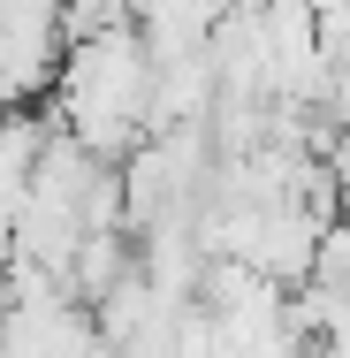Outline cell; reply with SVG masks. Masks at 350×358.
Returning <instances> with one entry per match:
<instances>
[{
	"instance_id": "6da1fadb",
	"label": "cell",
	"mask_w": 350,
	"mask_h": 358,
	"mask_svg": "<svg viewBox=\"0 0 350 358\" xmlns=\"http://www.w3.org/2000/svg\"><path fill=\"white\" fill-rule=\"evenodd\" d=\"M152 99H160V54L138 23L69 38V62H61V84H54V122L76 130L99 160L122 168L152 138Z\"/></svg>"
}]
</instances>
